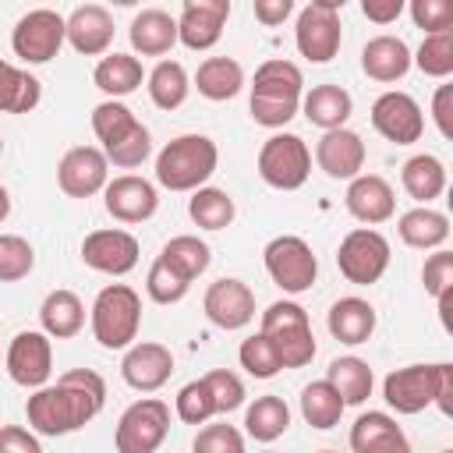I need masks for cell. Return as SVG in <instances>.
Segmentation results:
<instances>
[{
    "mask_svg": "<svg viewBox=\"0 0 453 453\" xmlns=\"http://www.w3.org/2000/svg\"><path fill=\"white\" fill-rule=\"evenodd\" d=\"M326 382L336 389V396L343 400V407H357L372 396V386H375V375H372V365L357 354H343V357H333L329 368H326Z\"/></svg>",
    "mask_w": 453,
    "mask_h": 453,
    "instance_id": "31",
    "label": "cell"
},
{
    "mask_svg": "<svg viewBox=\"0 0 453 453\" xmlns=\"http://www.w3.org/2000/svg\"><path fill=\"white\" fill-rule=\"evenodd\" d=\"M166 435H170V403L159 396H142L120 414L113 446L117 453H156Z\"/></svg>",
    "mask_w": 453,
    "mask_h": 453,
    "instance_id": "10",
    "label": "cell"
},
{
    "mask_svg": "<svg viewBox=\"0 0 453 453\" xmlns=\"http://www.w3.org/2000/svg\"><path fill=\"white\" fill-rule=\"evenodd\" d=\"M195 88L212 103H226L244 88V67L234 57H205L195 71Z\"/></svg>",
    "mask_w": 453,
    "mask_h": 453,
    "instance_id": "33",
    "label": "cell"
},
{
    "mask_svg": "<svg viewBox=\"0 0 453 453\" xmlns=\"http://www.w3.org/2000/svg\"><path fill=\"white\" fill-rule=\"evenodd\" d=\"M145 290H149V297L156 304H177L191 290V280L180 276L166 258L156 255V262L149 265V276H145Z\"/></svg>",
    "mask_w": 453,
    "mask_h": 453,
    "instance_id": "43",
    "label": "cell"
},
{
    "mask_svg": "<svg viewBox=\"0 0 453 453\" xmlns=\"http://www.w3.org/2000/svg\"><path fill=\"white\" fill-rule=\"evenodd\" d=\"M39 322H42V333L50 340H71L85 329V304L74 290L67 287H57L42 297L39 304Z\"/></svg>",
    "mask_w": 453,
    "mask_h": 453,
    "instance_id": "29",
    "label": "cell"
},
{
    "mask_svg": "<svg viewBox=\"0 0 453 453\" xmlns=\"http://www.w3.org/2000/svg\"><path fill=\"white\" fill-rule=\"evenodd\" d=\"M372 127L393 145H414L425 134V113L411 92H382L372 103Z\"/></svg>",
    "mask_w": 453,
    "mask_h": 453,
    "instance_id": "15",
    "label": "cell"
},
{
    "mask_svg": "<svg viewBox=\"0 0 453 453\" xmlns=\"http://www.w3.org/2000/svg\"><path fill=\"white\" fill-rule=\"evenodd\" d=\"M145 88H149V99L156 110H177V106H184V99L191 92V78L180 60H159L145 74Z\"/></svg>",
    "mask_w": 453,
    "mask_h": 453,
    "instance_id": "37",
    "label": "cell"
},
{
    "mask_svg": "<svg viewBox=\"0 0 453 453\" xmlns=\"http://www.w3.org/2000/svg\"><path fill=\"white\" fill-rule=\"evenodd\" d=\"M326 326L347 347L368 343L372 333H375V308L365 297H340V301H333V308L326 315Z\"/></svg>",
    "mask_w": 453,
    "mask_h": 453,
    "instance_id": "30",
    "label": "cell"
},
{
    "mask_svg": "<svg viewBox=\"0 0 453 453\" xmlns=\"http://www.w3.org/2000/svg\"><path fill=\"white\" fill-rule=\"evenodd\" d=\"M191 453H244V435L226 421L202 425L191 439Z\"/></svg>",
    "mask_w": 453,
    "mask_h": 453,
    "instance_id": "48",
    "label": "cell"
},
{
    "mask_svg": "<svg viewBox=\"0 0 453 453\" xmlns=\"http://www.w3.org/2000/svg\"><path fill=\"white\" fill-rule=\"evenodd\" d=\"M343 411H347V407H343V400L336 396V389H333L326 379L308 382V386L301 389V418H304L311 428L326 432V428L340 425Z\"/></svg>",
    "mask_w": 453,
    "mask_h": 453,
    "instance_id": "40",
    "label": "cell"
},
{
    "mask_svg": "<svg viewBox=\"0 0 453 453\" xmlns=\"http://www.w3.org/2000/svg\"><path fill=\"white\" fill-rule=\"evenodd\" d=\"M11 216V195H7V188L0 184V223Z\"/></svg>",
    "mask_w": 453,
    "mask_h": 453,
    "instance_id": "55",
    "label": "cell"
},
{
    "mask_svg": "<svg viewBox=\"0 0 453 453\" xmlns=\"http://www.w3.org/2000/svg\"><path fill=\"white\" fill-rule=\"evenodd\" d=\"M0 453H42V442L25 425H0Z\"/></svg>",
    "mask_w": 453,
    "mask_h": 453,
    "instance_id": "51",
    "label": "cell"
},
{
    "mask_svg": "<svg viewBox=\"0 0 453 453\" xmlns=\"http://www.w3.org/2000/svg\"><path fill=\"white\" fill-rule=\"evenodd\" d=\"M361 71L372 81H400L411 71V46L400 35H375L361 50Z\"/></svg>",
    "mask_w": 453,
    "mask_h": 453,
    "instance_id": "27",
    "label": "cell"
},
{
    "mask_svg": "<svg viewBox=\"0 0 453 453\" xmlns=\"http://www.w3.org/2000/svg\"><path fill=\"white\" fill-rule=\"evenodd\" d=\"M287 428H290V407H287L283 396L265 393V396H255L248 403V411H244V432L255 442H276Z\"/></svg>",
    "mask_w": 453,
    "mask_h": 453,
    "instance_id": "36",
    "label": "cell"
},
{
    "mask_svg": "<svg viewBox=\"0 0 453 453\" xmlns=\"http://www.w3.org/2000/svg\"><path fill=\"white\" fill-rule=\"evenodd\" d=\"M453 372L449 361L439 365H407L396 368L382 379V400L396 411V414H421L425 407L435 403L442 379Z\"/></svg>",
    "mask_w": 453,
    "mask_h": 453,
    "instance_id": "9",
    "label": "cell"
},
{
    "mask_svg": "<svg viewBox=\"0 0 453 453\" xmlns=\"http://www.w3.org/2000/svg\"><path fill=\"white\" fill-rule=\"evenodd\" d=\"M127 39L131 50L142 57H166L177 46V18L163 7H145L131 18Z\"/></svg>",
    "mask_w": 453,
    "mask_h": 453,
    "instance_id": "26",
    "label": "cell"
},
{
    "mask_svg": "<svg viewBox=\"0 0 453 453\" xmlns=\"http://www.w3.org/2000/svg\"><path fill=\"white\" fill-rule=\"evenodd\" d=\"M361 14L375 25H389L403 14V0H361Z\"/></svg>",
    "mask_w": 453,
    "mask_h": 453,
    "instance_id": "54",
    "label": "cell"
},
{
    "mask_svg": "<svg viewBox=\"0 0 453 453\" xmlns=\"http://www.w3.org/2000/svg\"><path fill=\"white\" fill-rule=\"evenodd\" d=\"M188 216H191V223H195L198 230H223V226L234 223L237 205H234L230 191L205 184V188L191 191V198H188Z\"/></svg>",
    "mask_w": 453,
    "mask_h": 453,
    "instance_id": "39",
    "label": "cell"
},
{
    "mask_svg": "<svg viewBox=\"0 0 453 453\" xmlns=\"http://www.w3.org/2000/svg\"><path fill=\"white\" fill-rule=\"evenodd\" d=\"M400 184H403V191H407L414 202L428 205L432 198H439V195L446 191V166H442L439 156L418 152V156H411V159L400 166Z\"/></svg>",
    "mask_w": 453,
    "mask_h": 453,
    "instance_id": "35",
    "label": "cell"
},
{
    "mask_svg": "<svg viewBox=\"0 0 453 453\" xmlns=\"http://www.w3.org/2000/svg\"><path fill=\"white\" fill-rule=\"evenodd\" d=\"M343 0H311L297 11L294 42L297 53L311 64H329L340 53L343 42V21H340Z\"/></svg>",
    "mask_w": 453,
    "mask_h": 453,
    "instance_id": "7",
    "label": "cell"
},
{
    "mask_svg": "<svg viewBox=\"0 0 453 453\" xmlns=\"http://www.w3.org/2000/svg\"><path fill=\"white\" fill-rule=\"evenodd\" d=\"M0 152H4V138H0Z\"/></svg>",
    "mask_w": 453,
    "mask_h": 453,
    "instance_id": "59",
    "label": "cell"
},
{
    "mask_svg": "<svg viewBox=\"0 0 453 453\" xmlns=\"http://www.w3.org/2000/svg\"><path fill=\"white\" fill-rule=\"evenodd\" d=\"M7 375L25 389H42L53 375V343L42 329L14 333L7 347Z\"/></svg>",
    "mask_w": 453,
    "mask_h": 453,
    "instance_id": "14",
    "label": "cell"
},
{
    "mask_svg": "<svg viewBox=\"0 0 453 453\" xmlns=\"http://www.w3.org/2000/svg\"><path fill=\"white\" fill-rule=\"evenodd\" d=\"M439 453H453V449H439Z\"/></svg>",
    "mask_w": 453,
    "mask_h": 453,
    "instance_id": "57",
    "label": "cell"
},
{
    "mask_svg": "<svg viewBox=\"0 0 453 453\" xmlns=\"http://www.w3.org/2000/svg\"><path fill=\"white\" fill-rule=\"evenodd\" d=\"M64 32L74 53L81 57H103L113 42V14L103 4H78L67 18H64Z\"/></svg>",
    "mask_w": 453,
    "mask_h": 453,
    "instance_id": "22",
    "label": "cell"
},
{
    "mask_svg": "<svg viewBox=\"0 0 453 453\" xmlns=\"http://www.w3.org/2000/svg\"><path fill=\"white\" fill-rule=\"evenodd\" d=\"M315 163L333 180H354L365 170V142H361V134L350 131V127L322 131V138L315 145Z\"/></svg>",
    "mask_w": 453,
    "mask_h": 453,
    "instance_id": "24",
    "label": "cell"
},
{
    "mask_svg": "<svg viewBox=\"0 0 453 453\" xmlns=\"http://www.w3.org/2000/svg\"><path fill=\"white\" fill-rule=\"evenodd\" d=\"M230 18V0H184L177 18V42L188 50H212Z\"/></svg>",
    "mask_w": 453,
    "mask_h": 453,
    "instance_id": "21",
    "label": "cell"
},
{
    "mask_svg": "<svg viewBox=\"0 0 453 453\" xmlns=\"http://www.w3.org/2000/svg\"><path fill=\"white\" fill-rule=\"evenodd\" d=\"M237 361H241V368H244L251 379H273V375L283 372L280 354L273 350V343H269L262 333H255V336H248V340L241 343Z\"/></svg>",
    "mask_w": 453,
    "mask_h": 453,
    "instance_id": "45",
    "label": "cell"
},
{
    "mask_svg": "<svg viewBox=\"0 0 453 453\" xmlns=\"http://www.w3.org/2000/svg\"><path fill=\"white\" fill-rule=\"evenodd\" d=\"M219 166V149L209 134H177L156 156V180L166 191H198Z\"/></svg>",
    "mask_w": 453,
    "mask_h": 453,
    "instance_id": "4",
    "label": "cell"
},
{
    "mask_svg": "<svg viewBox=\"0 0 453 453\" xmlns=\"http://www.w3.org/2000/svg\"><path fill=\"white\" fill-rule=\"evenodd\" d=\"M258 333L273 343V350L280 354L283 368H304L315 357V333H311V319L297 301H273L262 311Z\"/></svg>",
    "mask_w": 453,
    "mask_h": 453,
    "instance_id": "6",
    "label": "cell"
},
{
    "mask_svg": "<svg viewBox=\"0 0 453 453\" xmlns=\"http://www.w3.org/2000/svg\"><path fill=\"white\" fill-rule=\"evenodd\" d=\"M138 255H142L138 237L120 230V226L92 230L81 241V262L96 273H106V276H127L138 265Z\"/></svg>",
    "mask_w": 453,
    "mask_h": 453,
    "instance_id": "16",
    "label": "cell"
},
{
    "mask_svg": "<svg viewBox=\"0 0 453 453\" xmlns=\"http://www.w3.org/2000/svg\"><path fill=\"white\" fill-rule=\"evenodd\" d=\"M411 18L425 35L435 32H453V4L446 0H411Z\"/></svg>",
    "mask_w": 453,
    "mask_h": 453,
    "instance_id": "50",
    "label": "cell"
},
{
    "mask_svg": "<svg viewBox=\"0 0 453 453\" xmlns=\"http://www.w3.org/2000/svg\"><path fill=\"white\" fill-rule=\"evenodd\" d=\"M301 113L308 117V124L322 127V131H336V127H347L350 113H354V99L343 85H311V92L301 96Z\"/></svg>",
    "mask_w": 453,
    "mask_h": 453,
    "instance_id": "28",
    "label": "cell"
},
{
    "mask_svg": "<svg viewBox=\"0 0 453 453\" xmlns=\"http://www.w3.org/2000/svg\"><path fill=\"white\" fill-rule=\"evenodd\" d=\"M411 67H418L428 78H449L453 74V32L425 35L418 53H411Z\"/></svg>",
    "mask_w": 453,
    "mask_h": 453,
    "instance_id": "42",
    "label": "cell"
},
{
    "mask_svg": "<svg viewBox=\"0 0 453 453\" xmlns=\"http://www.w3.org/2000/svg\"><path fill=\"white\" fill-rule=\"evenodd\" d=\"M35 269V251L21 234L0 237V283H18Z\"/></svg>",
    "mask_w": 453,
    "mask_h": 453,
    "instance_id": "44",
    "label": "cell"
},
{
    "mask_svg": "<svg viewBox=\"0 0 453 453\" xmlns=\"http://www.w3.org/2000/svg\"><path fill=\"white\" fill-rule=\"evenodd\" d=\"M170 375H173V354L156 340H134L120 357V379L138 393L163 389Z\"/></svg>",
    "mask_w": 453,
    "mask_h": 453,
    "instance_id": "19",
    "label": "cell"
},
{
    "mask_svg": "<svg viewBox=\"0 0 453 453\" xmlns=\"http://www.w3.org/2000/svg\"><path fill=\"white\" fill-rule=\"evenodd\" d=\"M202 382H205V389L212 396L216 414H230V411H237L244 403V382L230 368H212V372L202 375Z\"/></svg>",
    "mask_w": 453,
    "mask_h": 453,
    "instance_id": "47",
    "label": "cell"
},
{
    "mask_svg": "<svg viewBox=\"0 0 453 453\" xmlns=\"http://www.w3.org/2000/svg\"><path fill=\"white\" fill-rule=\"evenodd\" d=\"M336 265L340 276L354 287H372L382 280V273L389 269V241L375 230V226H357L350 230L340 248H336Z\"/></svg>",
    "mask_w": 453,
    "mask_h": 453,
    "instance_id": "12",
    "label": "cell"
},
{
    "mask_svg": "<svg viewBox=\"0 0 453 453\" xmlns=\"http://www.w3.org/2000/svg\"><path fill=\"white\" fill-rule=\"evenodd\" d=\"M142 78H145V71H142V60H138L134 53H106V57L96 64V71H92L96 88H99L103 96H110V99L131 96V92L142 85Z\"/></svg>",
    "mask_w": 453,
    "mask_h": 453,
    "instance_id": "34",
    "label": "cell"
},
{
    "mask_svg": "<svg viewBox=\"0 0 453 453\" xmlns=\"http://www.w3.org/2000/svg\"><path fill=\"white\" fill-rule=\"evenodd\" d=\"M319 453H336V449H319Z\"/></svg>",
    "mask_w": 453,
    "mask_h": 453,
    "instance_id": "56",
    "label": "cell"
},
{
    "mask_svg": "<svg viewBox=\"0 0 453 453\" xmlns=\"http://www.w3.org/2000/svg\"><path fill=\"white\" fill-rule=\"evenodd\" d=\"M251 7H255V18L265 28H276V25H283L294 14V0H255Z\"/></svg>",
    "mask_w": 453,
    "mask_h": 453,
    "instance_id": "53",
    "label": "cell"
},
{
    "mask_svg": "<svg viewBox=\"0 0 453 453\" xmlns=\"http://www.w3.org/2000/svg\"><path fill=\"white\" fill-rule=\"evenodd\" d=\"M304 96V74L294 60L273 57L258 64L255 81H251V120L262 127H283L297 117Z\"/></svg>",
    "mask_w": 453,
    "mask_h": 453,
    "instance_id": "2",
    "label": "cell"
},
{
    "mask_svg": "<svg viewBox=\"0 0 453 453\" xmlns=\"http://www.w3.org/2000/svg\"><path fill=\"white\" fill-rule=\"evenodd\" d=\"M432 120H435L439 134L449 142L453 138V85L449 81H442L432 96Z\"/></svg>",
    "mask_w": 453,
    "mask_h": 453,
    "instance_id": "52",
    "label": "cell"
},
{
    "mask_svg": "<svg viewBox=\"0 0 453 453\" xmlns=\"http://www.w3.org/2000/svg\"><path fill=\"white\" fill-rule=\"evenodd\" d=\"M57 184L67 198H92L110 184V163L96 145H74L57 163Z\"/></svg>",
    "mask_w": 453,
    "mask_h": 453,
    "instance_id": "17",
    "label": "cell"
},
{
    "mask_svg": "<svg viewBox=\"0 0 453 453\" xmlns=\"http://www.w3.org/2000/svg\"><path fill=\"white\" fill-rule=\"evenodd\" d=\"M173 411H177V418H180L184 425H209V418L216 414L212 396H209V389H205L202 379H191V382H184V386L177 389Z\"/></svg>",
    "mask_w": 453,
    "mask_h": 453,
    "instance_id": "46",
    "label": "cell"
},
{
    "mask_svg": "<svg viewBox=\"0 0 453 453\" xmlns=\"http://www.w3.org/2000/svg\"><path fill=\"white\" fill-rule=\"evenodd\" d=\"M262 262H265V273L269 280L283 290V294H304L311 290L315 276H319V258L311 251V244L297 234H280L265 244L262 251Z\"/></svg>",
    "mask_w": 453,
    "mask_h": 453,
    "instance_id": "8",
    "label": "cell"
},
{
    "mask_svg": "<svg viewBox=\"0 0 453 453\" xmlns=\"http://www.w3.org/2000/svg\"><path fill=\"white\" fill-rule=\"evenodd\" d=\"M343 205L347 212L365 223V226H379L386 219H393L396 212V195H393V184L379 173H357L350 184H347V195H343Z\"/></svg>",
    "mask_w": 453,
    "mask_h": 453,
    "instance_id": "23",
    "label": "cell"
},
{
    "mask_svg": "<svg viewBox=\"0 0 453 453\" xmlns=\"http://www.w3.org/2000/svg\"><path fill=\"white\" fill-rule=\"evenodd\" d=\"M350 449L354 453H411V442L393 414L368 411L350 425Z\"/></svg>",
    "mask_w": 453,
    "mask_h": 453,
    "instance_id": "25",
    "label": "cell"
},
{
    "mask_svg": "<svg viewBox=\"0 0 453 453\" xmlns=\"http://www.w3.org/2000/svg\"><path fill=\"white\" fill-rule=\"evenodd\" d=\"M262 453H276V449H262Z\"/></svg>",
    "mask_w": 453,
    "mask_h": 453,
    "instance_id": "58",
    "label": "cell"
},
{
    "mask_svg": "<svg viewBox=\"0 0 453 453\" xmlns=\"http://www.w3.org/2000/svg\"><path fill=\"white\" fill-rule=\"evenodd\" d=\"M421 283L428 297H442L446 290H453V251L435 248V255H428L421 265Z\"/></svg>",
    "mask_w": 453,
    "mask_h": 453,
    "instance_id": "49",
    "label": "cell"
},
{
    "mask_svg": "<svg viewBox=\"0 0 453 453\" xmlns=\"http://www.w3.org/2000/svg\"><path fill=\"white\" fill-rule=\"evenodd\" d=\"M92 131L103 142L106 163H113L120 170H134V166H142L152 156V134H149V127L120 99H103L92 110Z\"/></svg>",
    "mask_w": 453,
    "mask_h": 453,
    "instance_id": "3",
    "label": "cell"
},
{
    "mask_svg": "<svg viewBox=\"0 0 453 453\" xmlns=\"http://www.w3.org/2000/svg\"><path fill=\"white\" fill-rule=\"evenodd\" d=\"M88 326L99 347L127 350L142 329V297L127 283H106L88 308Z\"/></svg>",
    "mask_w": 453,
    "mask_h": 453,
    "instance_id": "5",
    "label": "cell"
},
{
    "mask_svg": "<svg viewBox=\"0 0 453 453\" xmlns=\"http://www.w3.org/2000/svg\"><path fill=\"white\" fill-rule=\"evenodd\" d=\"M311 173V152L304 138L280 131L269 134L258 149V177L276 191H297Z\"/></svg>",
    "mask_w": 453,
    "mask_h": 453,
    "instance_id": "11",
    "label": "cell"
},
{
    "mask_svg": "<svg viewBox=\"0 0 453 453\" xmlns=\"http://www.w3.org/2000/svg\"><path fill=\"white\" fill-rule=\"evenodd\" d=\"M159 258H166L180 276H188V280L195 283V280L209 269V262H212V248H209L202 237H195V234H177V237H170V241L163 244Z\"/></svg>",
    "mask_w": 453,
    "mask_h": 453,
    "instance_id": "41",
    "label": "cell"
},
{
    "mask_svg": "<svg viewBox=\"0 0 453 453\" xmlns=\"http://www.w3.org/2000/svg\"><path fill=\"white\" fill-rule=\"evenodd\" d=\"M103 205L117 223H145L159 209V191L138 173H120L103 188Z\"/></svg>",
    "mask_w": 453,
    "mask_h": 453,
    "instance_id": "20",
    "label": "cell"
},
{
    "mask_svg": "<svg viewBox=\"0 0 453 453\" xmlns=\"http://www.w3.org/2000/svg\"><path fill=\"white\" fill-rule=\"evenodd\" d=\"M42 99V85L35 74L0 60V113H28Z\"/></svg>",
    "mask_w": 453,
    "mask_h": 453,
    "instance_id": "38",
    "label": "cell"
},
{
    "mask_svg": "<svg viewBox=\"0 0 453 453\" xmlns=\"http://www.w3.org/2000/svg\"><path fill=\"white\" fill-rule=\"evenodd\" d=\"M106 403V382L92 368H71L64 372L53 386L46 382L42 389H32L25 400V418L35 435H71L85 428Z\"/></svg>",
    "mask_w": 453,
    "mask_h": 453,
    "instance_id": "1",
    "label": "cell"
},
{
    "mask_svg": "<svg viewBox=\"0 0 453 453\" xmlns=\"http://www.w3.org/2000/svg\"><path fill=\"white\" fill-rule=\"evenodd\" d=\"M64 42H67L64 14L50 11V7H35V11L21 14L11 32V50L25 64H50Z\"/></svg>",
    "mask_w": 453,
    "mask_h": 453,
    "instance_id": "13",
    "label": "cell"
},
{
    "mask_svg": "<svg viewBox=\"0 0 453 453\" xmlns=\"http://www.w3.org/2000/svg\"><path fill=\"white\" fill-rule=\"evenodd\" d=\"M396 234L407 248H418V251H432V248H442L449 241V219L446 212L439 209H428V205H418V209H407L400 219H396Z\"/></svg>",
    "mask_w": 453,
    "mask_h": 453,
    "instance_id": "32",
    "label": "cell"
},
{
    "mask_svg": "<svg viewBox=\"0 0 453 453\" xmlns=\"http://www.w3.org/2000/svg\"><path fill=\"white\" fill-rule=\"evenodd\" d=\"M202 311L212 326L219 329H244L255 319V290L237 280V276H223L216 283H209L205 297H202Z\"/></svg>",
    "mask_w": 453,
    "mask_h": 453,
    "instance_id": "18",
    "label": "cell"
}]
</instances>
